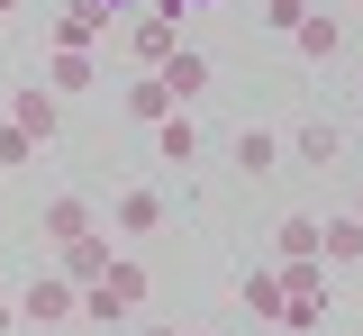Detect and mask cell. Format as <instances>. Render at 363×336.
Returning <instances> with one entry per match:
<instances>
[{"instance_id": "obj_16", "label": "cell", "mask_w": 363, "mask_h": 336, "mask_svg": "<svg viewBox=\"0 0 363 336\" xmlns=\"http://www.w3.org/2000/svg\"><path fill=\"white\" fill-rule=\"evenodd\" d=\"M291 46L309 55V64H336V55H345V18H336V9H309V18H300V37H291Z\"/></svg>"}, {"instance_id": "obj_22", "label": "cell", "mask_w": 363, "mask_h": 336, "mask_svg": "<svg viewBox=\"0 0 363 336\" xmlns=\"http://www.w3.org/2000/svg\"><path fill=\"white\" fill-rule=\"evenodd\" d=\"M128 336H182V327H128Z\"/></svg>"}, {"instance_id": "obj_15", "label": "cell", "mask_w": 363, "mask_h": 336, "mask_svg": "<svg viewBox=\"0 0 363 336\" xmlns=\"http://www.w3.org/2000/svg\"><path fill=\"white\" fill-rule=\"evenodd\" d=\"M118 109H128L136 128H145V137H155V128H164V118H173V91H164V82H155V73H128V91H118Z\"/></svg>"}, {"instance_id": "obj_10", "label": "cell", "mask_w": 363, "mask_h": 336, "mask_svg": "<svg viewBox=\"0 0 363 336\" xmlns=\"http://www.w3.org/2000/svg\"><path fill=\"white\" fill-rule=\"evenodd\" d=\"M155 155H164L173 173H191V164L209 155V128H200V109H173V118L155 128Z\"/></svg>"}, {"instance_id": "obj_3", "label": "cell", "mask_w": 363, "mask_h": 336, "mask_svg": "<svg viewBox=\"0 0 363 336\" xmlns=\"http://www.w3.org/2000/svg\"><path fill=\"white\" fill-rule=\"evenodd\" d=\"M100 218H109V209H100L91 191H55V200L37 209V245H45V254H64V245L100 237Z\"/></svg>"}, {"instance_id": "obj_2", "label": "cell", "mask_w": 363, "mask_h": 336, "mask_svg": "<svg viewBox=\"0 0 363 336\" xmlns=\"http://www.w3.org/2000/svg\"><path fill=\"white\" fill-rule=\"evenodd\" d=\"M100 209H109V237H128V245H145V237L173 228V191H155V182H118Z\"/></svg>"}, {"instance_id": "obj_21", "label": "cell", "mask_w": 363, "mask_h": 336, "mask_svg": "<svg viewBox=\"0 0 363 336\" xmlns=\"http://www.w3.org/2000/svg\"><path fill=\"white\" fill-rule=\"evenodd\" d=\"M345 218H363V182H354V200H345Z\"/></svg>"}, {"instance_id": "obj_12", "label": "cell", "mask_w": 363, "mask_h": 336, "mask_svg": "<svg viewBox=\"0 0 363 336\" xmlns=\"http://www.w3.org/2000/svg\"><path fill=\"white\" fill-rule=\"evenodd\" d=\"M281 155H291V145L272 137L264 118H255V128H236V145H227V164H236L245 182H264V173H272V164H281Z\"/></svg>"}, {"instance_id": "obj_18", "label": "cell", "mask_w": 363, "mask_h": 336, "mask_svg": "<svg viewBox=\"0 0 363 336\" xmlns=\"http://www.w3.org/2000/svg\"><path fill=\"white\" fill-rule=\"evenodd\" d=\"M45 145L28 137V128H18V118H0V173H28V164H37Z\"/></svg>"}, {"instance_id": "obj_5", "label": "cell", "mask_w": 363, "mask_h": 336, "mask_svg": "<svg viewBox=\"0 0 363 336\" xmlns=\"http://www.w3.org/2000/svg\"><path fill=\"white\" fill-rule=\"evenodd\" d=\"M281 145H291L309 173H336V164H345V145H354V128H345V118H300Z\"/></svg>"}, {"instance_id": "obj_14", "label": "cell", "mask_w": 363, "mask_h": 336, "mask_svg": "<svg viewBox=\"0 0 363 336\" xmlns=\"http://www.w3.org/2000/svg\"><path fill=\"white\" fill-rule=\"evenodd\" d=\"M100 82V55H73V46H45V91L55 100H82Z\"/></svg>"}, {"instance_id": "obj_11", "label": "cell", "mask_w": 363, "mask_h": 336, "mask_svg": "<svg viewBox=\"0 0 363 336\" xmlns=\"http://www.w3.org/2000/svg\"><path fill=\"white\" fill-rule=\"evenodd\" d=\"M109 264H118V245H109V228L55 254V273H64V282H82V291H100V282H109Z\"/></svg>"}, {"instance_id": "obj_23", "label": "cell", "mask_w": 363, "mask_h": 336, "mask_svg": "<svg viewBox=\"0 0 363 336\" xmlns=\"http://www.w3.org/2000/svg\"><path fill=\"white\" fill-rule=\"evenodd\" d=\"M18 9H28V0H0V18H18Z\"/></svg>"}, {"instance_id": "obj_1", "label": "cell", "mask_w": 363, "mask_h": 336, "mask_svg": "<svg viewBox=\"0 0 363 336\" xmlns=\"http://www.w3.org/2000/svg\"><path fill=\"white\" fill-rule=\"evenodd\" d=\"M18 327H28V336H64V327H82V282H64L55 264H37V273L18 282Z\"/></svg>"}, {"instance_id": "obj_13", "label": "cell", "mask_w": 363, "mask_h": 336, "mask_svg": "<svg viewBox=\"0 0 363 336\" xmlns=\"http://www.w3.org/2000/svg\"><path fill=\"white\" fill-rule=\"evenodd\" d=\"M318 237H327V218H309V209L272 218V264H318Z\"/></svg>"}, {"instance_id": "obj_8", "label": "cell", "mask_w": 363, "mask_h": 336, "mask_svg": "<svg viewBox=\"0 0 363 336\" xmlns=\"http://www.w3.org/2000/svg\"><path fill=\"white\" fill-rule=\"evenodd\" d=\"M9 118H18V128H28V137H37V145H55V137H64V100L45 91L37 73H28V82L9 91Z\"/></svg>"}, {"instance_id": "obj_9", "label": "cell", "mask_w": 363, "mask_h": 336, "mask_svg": "<svg viewBox=\"0 0 363 336\" xmlns=\"http://www.w3.org/2000/svg\"><path fill=\"white\" fill-rule=\"evenodd\" d=\"M155 82L173 91V109H200V100H209V82H218V64H209V55H200V46H182L173 64L155 73Z\"/></svg>"}, {"instance_id": "obj_19", "label": "cell", "mask_w": 363, "mask_h": 336, "mask_svg": "<svg viewBox=\"0 0 363 336\" xmlns=\"http://www.w3.org/2000/svg\"><path fill=\"white\" fill-rule=\"evenodd\" d=\"M318 0H264V28H281V37H300V18H309Z\"/></svg>"}, {"instance_id": "obj_6", "label": "cell", "mask_w": 363, "mask_h": 336, "mask_svg": "<svg viewBox=\"0 0 363 336\" xmlns=\"http://www.w3.org/2000/svg\"><path fill=\"white\" fill-rule=\"evenodd\" d=\"M100 37H118V18L100 0H64V18L45 28V46H73V55H100Z\"/></svg>"}, {"instance_id": "obj_25", "label": "cell", "mask_w": 363, "mask_h": 336, "mask_svg": "<svg viewBox=\"0 0 363 336\" xmlns=\"http://www.w3.org/2000/svg\"><path fill=\"white\" fill-rule=\"evenodd\" d=\"M272 336H300V327H272Z\"/></svg>"}, {"instance_id": "obj_20", "label": "cell", "mask_w": 363, "mask_h": 336, "mask_svg": "<svg viewBox=\"0 0 363 336\" xmlns=\"http://www.w3.org/2000/svg\"><path fill=\"white\" fill-rule=\"evenodd\" d=\"M0 336H18V291H0Z\"/></svg>"}, {"instance_id": "obj_17", "label": "cell", "mask_w": 363, "mask_h": 336, "mask_svg": "<svg viewBox=\"0 0 363 336\" xmlns=\"http://www.w3.org/2000/svg\"><path fill=\"white\" fill-rule=\"evenodd\" d=\"M318 264L336 273V264H363V218H327V237H318Z\"/></svg>"}, {"instance_id": "obj_7", "label": "cell", "mask_w": 363, "mask_h": 336, "mask_svg": "<svg viewBox=\"0 0 363 336\" xmlns=\"http://www.w3.org/2000/svg\"><path fill=\"white\" fill-rule=\"evenodd\" d=\"M236 300H245V318H255V327H281V318H291L281 264H245V273H236Z\"/></svg>"}, {"instance_id": "obj_4", "label": "cell", "mask_w": 363, "mask_h": 336, "mask_svg": "<svg viewBox=\"0 0 363 336\" xmlns=\"http://www.w3.org/2000/svg\"><path fill=\"white\" fill-rule=\"evenodd\" d=\"M118 37H128L118 55H128L136 73H164V64L191 46V37H182V18H164V9H145V18H118Z\"/></svg>"}, {"instance_id": "obj_24", "label": "cell", "mask_w": 363, "mask_h": 336, "mask_svg": "<svg viewBox=\"0 0 363 336\" xmlns=\"http://www.w3.org/2000/svg\"><path fill=\"white\" fill-rule=\"evenodd\" d=\"M191 336H227V327H191Z\"/></svg>"}]
</instances>
